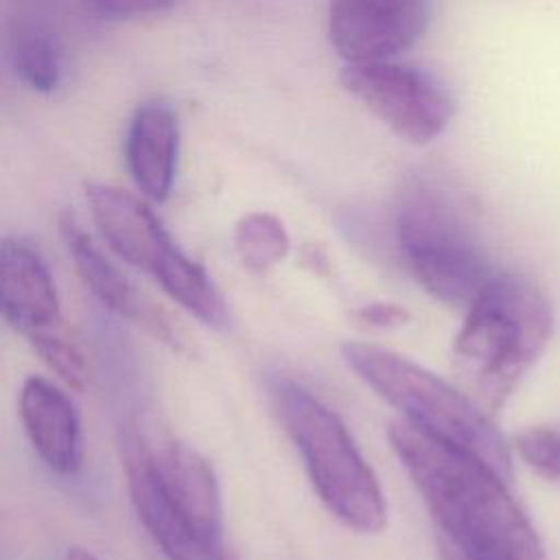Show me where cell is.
<instances>
[{
    "instance_id": "1",
    "label": "cell",
    "mask_w": 560,
    "mask_h": 560,
    "mask_svg": "<svg viewBox=\"0 0 560 560\" xmlns=\"http://www.w3.org/2000/svg\"><path fill=\"white\" fill-rule=\"evenodd\" d=\"M387 438L438 521L446 553L462 560H547L508 481L490 466L405 420L394 422Z\"/></svg>"
},
{
    "instance_id": "2",
    "label": "cell",
    "mask_w": 560,
    "mask_h": 560,
    "mask_svg": "<svg viewBox=\"0 0 560 560\" xmlns=\"http://www.w3.org/2000/svg\"><path fill=\"white\" fill-rule=\"evenodd\" d=\"M466 308L455 361L479 396L499 407L542 354L553 313L536 282L521 273H494Z\"/></svg>"
},
{
    "instance_id": "3",
    "label": "cell",
    "mask_w": 560,
    "mask_h": 560,
    "mask_svg": "<svg viewBox=\"0 0 560 560\" xmlns=\"http://www.w3.org/2000/svg\"><path fill=\"white\" fill-rule=\"evenodd\" d=\"M341 354L365 385L402 413L405 422L481 459L505 481L512 479V457L503 435L468 396L416 361L381 346L348 341Z\"/></svg>"
},
{
    "instance_id": "4",
    "label": "cell",
    "mask_w": 560,
    "mask_h": 560,
    "mask_svg": "<svg viewBox=\"0 0 560 560\" xmlns=\"http://www.w3.org/2000/svg\"><path fill=\"white\" fill-rule=\"evenodd\" d=\"M271 396L326 510L354 532H381L387 521L385 494L343 420L291 378H278Z\"/></svg>"
},
{
    "instance_id": "5",
    "label": "cell",
    "mask_w": 560,
    "mask_h": 560,
    "mask_svg": "<svg viewBox=\"0 0 560 560\" xmlns=\"http://www.w3.org/2000/svg\"><path fill=\"white\" fill-rule=\"evenodd\" d=\"M394 230L411 276L444 304L468 306L494 276L457 206L427 179L402 186Z\"/></svg>"
},
{
    "instance_id": "6",
    "label": "cell",
    "mask_w": 560,
    "mask_h": 560,
    "mask_svg": "<svg viewBox=\"0 0 560 560\" xmlns=\"http://www.w3.org/2000/svg\"><path fill=\"white\" fill-rule=\"evenodd\" d=\"M339 81L394 136L411 144L438 138L453 116V98L442 81L409 63H346Z\"/></svg>"
},
{
    "instance_id": "7",
    "label": "cell",
    "mask_w": 560,
    "mask_h": 560,
    "mask_svg": "<svg viewBox=\"0 0 560 560\" xmlns=\"http://www.w3.org/2000/svg\"><path fill=\"white\" fill-rule=\"evenodd\" d=\"M429 24V0H330L328 37L346 63L387 61Z\"/></svg>"
},
{
    "instance_id": "8",
    "label": "cell",
    "mask_w": 560,
    "mask_h": 560,
    "mask_svg": "<svg viewBox=\"0 0 560 560\" xmlns=\"http://www.w3.org/2000/svg\"><path fill=\"white\" fill-rule=\"evenodd\" d=\"M120 453L136 514L166 560H234L225 551V545L199 536L168 505L155 477L153 448L142 433L125 429Z\"/></svg>"
},
{
    "instance_id": "9",
    "label": "cell",
    "mask_w": 560,
    "mask_h": 560,
    "mask_svg": "<svg viewBox=\"0 0 560 560\" xmlns=\"http://www.w3.org/2000/svg\"><path fill=\"white\" fill-rule=\"evenodd\" d=\"M85 199L105 243L122 260L155 278L177 249L155 212L136 195L107 184H88Z\"/></svg>"
},
{
    "instance_id": "10",
    "label": "cell",
    "mask_w": 560,
    "mask_h": 560,
    "mask_svg": "<svg viewBox=\"0 0 560 560\" xmlns=\"http://www.w3.org/2000/svg\"><path fill=\"white\" fill-rule=\"evenodd\" d=\"M0 311L26 339L61 330L55 280L39 252L24 238L0 243Z\"/></svg>"
},
{
    "instance_id": "11",
    "label": "cell",
    "mask_w": 560,
    "mask_h": 560,
    "mask_svg": "<svg viewBox=\"0 0 560 560\" xmlns=\"http://www.w3.org/2000/svg\"><path fill=\"white\" fill-rule=\"evenodd\" d=\"M59 228L81 280L107 311L133 322L136 326H142L166 343L179 346V337L168 317L149 298H144L136 284L96 247L72 214H63Z\"/></svg>"
},
{
    "instance_id": "12",
    "label": "cell",
    "mask_w": 560,
    "mask_h": 560,
    "mask_svg": "<svg viewBox=\"0 0 560 560\" xmlns=\"http://www.w3.org/2000/svg\"><path fill=\"white\" fill-rule=\"evenodd\" d=\"M155 477L175 514L199 536L223 545V501L208 459L188 444L168 442L153 451Z\"/></svg>"
},
{
    "instance_id": "13",
    "label": "cell",
    "mask_w": 560,
    "mask_h": 560,
    "mask_svg": "<svg viewBox=\"0 0 560 560\" xmlns=\"http://www.w3.org/2000/svg\"><path fill=\"white\" fill-rule=\"evenodd\" d=\"M20 418L39 459L59 475H74L83 462L81 418L72 398L44 376H28L20 392Z\"/></svg>"
},
{
    "instance_id": "14",
    "label": "cell",
    "mask_w": 560,
    "mask_h": 560,
    "mask_svg": "<svg viewBox=\"0 0 560 560\" xmlns=\"http://www.w3.org/2000/svg\"><path fill=\"white\" fill-rule=\"evenodd\" d=\"M179 153V122L164 101L142 103L129 122L125 140L127 168L138 190L164 201L173 188Z\"/></svg>"
},
{
    "instance_id": "15",
    "label": "cell",
    "mask_w": 560,
    "mask_h": 560,
    "mask_svg": "<svg viewBox=\"0 0 560 560\" xmlns=\"http://www.w3.org/2000/svg\"><path fill=\"white\" fill-rule=\"evenodd\" d=\"M7 55L31 90L48 94L61 79V48L52 28L37 15H18L7 26Z\"/></svg>"
},
{
    "instance_id": "16",
    "label": "cell",
    "mask_w": 560,
    "mask_h": 560,
    "mask_svg": "<svg viewBox=\"0 0 560 560\" xmlns=\"http://www.w3.org/2000/svg\"><path fill=\"white\" fill-rule=\"evenodd\" d=\"M162 291L175 300L182 308H186L190 315H195L199 322L212 328H225L228 326V306L214 287V282L208 278L206 269L188 258L179 247L175 254L164 262V267L153 278Z\"/></svg>"
},
{
    "instance_id": "17",
    "label": "cell",
    "mask_w": 560,
    "mask_h": 560,
    "mask_svg": "<svg viewBox=\"0 0 560 560\" xmlns=\"http://www.w3.org/2000/svg\"><path fill=\"white\" fill-rule=\"evenodd\" d=\"M289 232L271 212H247L234 225V247L241 262L256 271H269L289 254Z\"/></svg>"
},
{
    "instance_id": "18",
    "label": "cell",
    "mask_w": 560,
    "mask_h": 560,
    "mask_svg": "<svg viewBox=\"0 0 560 560\" xmlns=\"http://www.w3.org/2000/svg\"><path fill=\"white\" fill-rule=\"evenodd\" d=\"M28 341H31L33 350L37 352V357L44 361V365L57 378H61L68 387L81 389L85 385L88 368H85L83 354L61 330L42 332V335L31 337Z\"/></svg>"
},
{
    "instance_id": "19",
    "label": "cell",
    "mask_w": 560,
    "mask_h": 560,
    "mask_svg": "<svg viewBox=\"0 0 560 560\" xmlns=\"http://www.w3.org/2000/svg\"><path fill=\"white\" fill-rule=\"evenodd\" d=\"M521 459L545 479H560V429L529 427L514 440Z\"/></svg>"
},
{
    "instance_id": "20",
    "label": "cell",
    "mask_w": 560,
    "mask_h": 560,
    "mask_svg": "<svg viewBox=\"0 0 560 560\" xmlns=\"http://www.w3.org/2000/svg\"><path fill=\"white\" fill-rule=\"evenodd\" d=\"M88 11L105 22H122L158 15L175 7L177 0H83Z\"/></svg>"
},
{
    "instance_id": "21",
    "label": "cell",
    "mask_w": 560,
    "mask_h": 560,
    "mask_svg": "<svg viewBox=\"0 0 560 560\" xmlns=\"http://www.w3.org/2000/svg\"><path fill=\"white\" fill-rule=\"evenodd\" d=\"M352 317L368 326V328H378V330H389V328H400L411 322V313L396 302H370L359 306Z\"/></svg>"
},
{
    "instance_id": "22",
    "label": "cell",
    "mask_w": 560,
    "mask_h": 560,
    "mask_svg": "<svg viewBox=\"0 0 560 560\" xmlns=\"http://www.w3.org/2000/svg\"><path fill=\"white\" fill-rule=\"evenodd\" d=\"M63 560H98L94 553H90L88 549H81V547H72L68 549L66 558Z\"/></svg>"
}]
</instances>
